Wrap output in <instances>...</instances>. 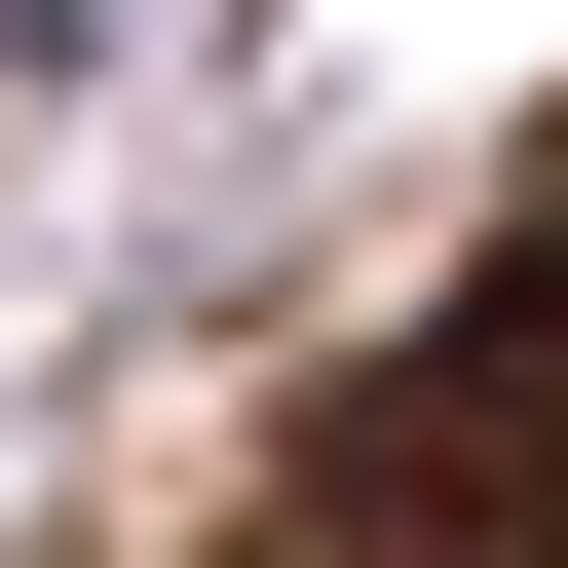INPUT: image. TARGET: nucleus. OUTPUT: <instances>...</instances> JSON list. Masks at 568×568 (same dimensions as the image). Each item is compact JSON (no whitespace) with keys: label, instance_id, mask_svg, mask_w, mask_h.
Segmentation results:
<instances>
[{"label":"nucleus","instance_id":"nucleus-1","mask_svg":"<svg viewBox=\"0 0 568 568\" xmlns=\"http://www.w3.org/2000/svg\"><path fill=\"white\" fill-rule=\"evenodd\" d=\"M304 568H568V227H493L455 304L342 379V455H304Z\"/></svg>","mask_w":568,"mask_h":568}]
</instances>
